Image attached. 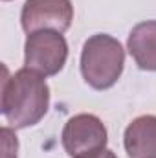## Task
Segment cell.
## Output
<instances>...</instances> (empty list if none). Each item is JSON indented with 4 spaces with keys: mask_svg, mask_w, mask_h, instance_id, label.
<instances>
[{
    "mask_svg": "<svg viewBox=\"0 0 156 158\" xmlns=\"http://www.w3.org/2000/svg\"><path fill=\"white\" fill-rule=\"evenodd\" d=\"M2 114L9 127L28 129L37 125L50 109V86L44 76L20 68L2 81Z\"/></svg>",
    "mask_w": 156,
    "mask_h": 158,
    "instance_id": "cell-1",
    "label": "cell"
},
{
    "mask_svg": "<svg viewBox=\"0 0 156 158\" xmlns=\"http://www.w3.org/2000/svg\"><path fill=\"white\" fill-rule=\"evenodd\" d=\"M2 2H9V0H2Z\"/></svg>",
    "mask_w": 156,
    "mask_h": 158,
    "instance_id": "cell-10",
    "label": "cell"
},
{
    "mask_svg": "<svg viewBox=\"0 0 156 158\" xmlns=\"http://www.w3.org/2000/svg\"><path fill=\"white\" fill-rule=\"evenodd\" d=\"M72 20V0H26L20 11V24L28 35L42 30L64 33L70 30Z\"/></svg>",
    "mask_w": 156,
    "mask_h": 158,
    "instance_id": "cell-5",
    "label": "cell"
},
{
    "mask_svg": "<svg viewBox=\"0 0 156 158\" xmlns=\"http://www.w3.org/2000/svg\"><path fill=\"white\" fill-rule=\"evenodd\" d=\"M129 158H156V116L143 114L132 119L123 134Z\"/></svg>",
    "mask_w": 156,
    "mask_h": 158,
    "instance_id": "cell-6",
    "label": "cell"
},
{
    "mask_svg": "<svg viewBox=\"0 0 156 158\" xmlns=\"http://www.w3.org/2000/svg\"><path fill=\"white\" fill-rule=\"evenodd\" d=\"M2 138H4V158H17L18 142H17V136L13 134V131L9 127L2 129Z\"/></svg>",
    "mask_w": 156,
    "mask_h": 158,
    "instance_id": "cell-8",
    "label": "cell"
},
{
    "mask_svg": "<svg viewBox=\"0 0 156 158\" xmlns=\"http://www.w3.org/2000/svg\"><path fill=\"white\" fill-rule=\"evenodd\" d=\"M68 59V42L63 33L42 30L30 33L24 42V66L44 77L57 76Z\"/></svg>",
    "mask_w": 156,
    "mask_h": 158,
    "instance_id": "cell-3",
    "label": "cell"
},
{
    "mask_svg": "<svg viewBox=\"0 0 156 158\" xmlns=\"http://www.w3.org/2000/svg\"><path fill=\"white\" fill-rule=\"evenodd\" d=\"M127 48L140 70L156 72V20L136 24L129 33Z\"/></svg>",
    "mask_w": 156,
    "mask_h": 158,
    "instance_id": "cell-7",
    "label": "cell"
},
{
    "mask_svg": "<svg viewBox=\"0 0 156 158\" xmlns=\"http://www.w3.org/2000/svg\"><path fill=\"white\" fill-rule=\"evenodd\" d=\"M125 50L109 33H96L84 40L81 52V76L94 90H109L123 74Z\"/></svg>",
    "mask_w": 156,
    "mask_h": 158,
    "instance_id": "cell-2",
    "label": "cell"
},
{
    "mask_svg": "<svg viewBox=\"0 0 156 158\" xmlns=\"http://www.w3.org/2000/svg\"><path fill=\"white\" fill-rule=\"evenodd\" d=\"M61 142L68 156L83 158L107 147L109 132L101 119L94 114H77L64 123Z\"/></svg>",
    "mask_w": 156,
    "mask_h": 158,
    "instance_id": "cell-4",
    "label": "cell"
},
{
    "mask_svg": "<svg viewBox=\"0 0 156 158\" xmlns=\"http://www.w3.org/2000/svg\"><path fill=\"white\" fill-rule=\"evenodd\" d=\"M83 158H117L114 155V151H110V149H101V151H97V153H94V155H88V156H83Z\"/></svg>",
    "mask_w": 156,
    "mask_h": 158,
    "instance_id": "cell-9",
    "label": "cell"
}]
</instances>
